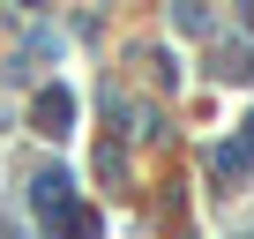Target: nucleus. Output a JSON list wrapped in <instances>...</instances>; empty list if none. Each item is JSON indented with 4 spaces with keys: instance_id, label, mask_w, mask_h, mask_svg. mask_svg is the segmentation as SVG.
<instances>
[{
    "instance_id": "f257e3e1",
    "label": "nucleus",
    "mask_w": 254,
    "mask_h": 239,
    "mask_svg": "<svg viewBox=\"0 0 254 239\" xmlns=\"http://www.w3.org/2000/svg\"><path fill=\"white\" fill-rule=\"evenodd\" d=\"M23 202H30V217H38V232H53V224H60V217L75 209V179H67L60 165H45V172L30 179V194H23Z\"/></svg>"
},
{
    "instance_id": "f03ea898",
    "label": "nucleus",
    "mask_w": 254,
    "mask_h": 239,
    "mask_svg": "<svg viewBox=\"0 0 254 239\" xmlns=\"http://www.w3.org/2000/svg\"><path fill=\"white\" fill-rule=\"evenodd\" d=\"M67 120H75V97H67L60 82H53V90H38V105H30V127L60 142V135H67Z\"/></svg>"
},
{
    "instance_id": "20e7f679",
    "label": "nucleus",
    "mask_w": 254,
    "mask_h": 239,
    "mask_svg": "<svg viewBox=\"0 0 254 239\" xmlns=\"http://www.w3.org/2000/svg\"><path fill=\"white\" fill-rule=\"evenodd\" d=\"M217 75H224V82H247V75H254V53H247L239 38H224V45H217Z\"/></svg>"
},
{
    "instance_id": "39448f33",
    "label": "nucleus",
    "mask_w": 254,
    "mask_h": 239,
    "mask_svg": "<svg viewBox=\"0 0 254 239\" xmlns=\"http://www.w3.org/2000/svg\"><path fill=\"white\" fill-rule=\"evenodd\" d=\"M97 172H105V179H127V157H120V150L105 142V150H97Z\"/></svg>"
},
{
    "instance_id": "423d86ee",
    "label": "nucleus",
    "mask_w": 254,
    "mask_h": 239,
    "mask_svg": "<svg viewBox=\"0 0 254 239\" xmlns=\"http://www.w3.org/2000/svg\"><path fill=\"white\" fill-rule=\"evenodd\" d=\"M239 15H247V23H254V0H239Z\"/></svg>"
},
{
    "instance_id": "7ed1b4c3",
    "label": "nucleus",
    "mask_w": 254,
    "mask_h": 239,
    "mask_svg": "<svg viewBox=\"0 0 254 239\" xmlns=\"http://www.w3.org/2000/svg\"><path fill=\"white\" fill-rule=\"evenodd\" d=\"M209 172H217V179H247V172H254V135H247V142H217V150H209Z\"/></svg>"
}]
</instances>
